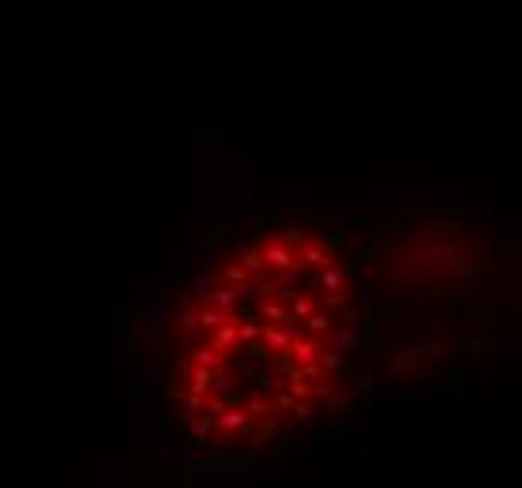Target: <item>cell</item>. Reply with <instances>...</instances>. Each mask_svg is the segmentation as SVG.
I'll list each match as a JSON object with an SVG mask.
<instances>
[{
  "label": "cell",
  "mask_w": 522,
  "mask_h": 488,
  "mask_svg": "<svg viewBox=\"0 0 522 488\" xmlns=\"http://www.w3.org/2000/svg\"><path fill=\"white\" fill-rule=\"evenodd\" d=\"M455 244H459V226L432 222L428 233L402 244L395 282H432L436 274L447 271V263L455 260Z\"/></svg>",
  "instance_id": "cell-1"
},
{
  "label": "cell",
  "mask_w": 522,
  "mask_h": 488,
  "mask_svg": "<svg viewBox=\"0 0 522 488\" xmlns=\"http://www.w3.org/2000/svg\"><path fill=\"white\" fill-rule=\"evenodd\" d=\"M259 255H263V271L267 274H278V271H309L301 260H297V252L286 241H263V248H259Z\"/></svg>",
  "instance_id": "cell-2"
},
{
  "label": "cell",
  "mask_w": 522,
  "mask_h": 488,
  "mask_svg": "<svg viewBox=\"0 0 522 488\" xmlns=\"http://www.w3.org/2000/svg\"><path fill=\"white\" fill-rule=\"evenodd\" d=\"M237 319H240V312H226L222 316V323L214 327V330H207L203 335V342H211L218 353H226V357H233L240 349V335H237Z\"/></svg>",
  "instance_id": "cell-3"
},
{
  "label": "cell",
  "mask_w": 522,
  "mask_h": 488,
  "mask_svg": "<svg viewBox=\"0 0 522 488\" xmlns=\"http://www.w3.org/2000/svg\"><path fill=\"white\" fill-rule=\"evenodd\" d=\"M195 297L203 301V305H211V308H218V312H237V305H240V297H245V289H237V285H207V289H199Z\"/></svg>",
  "instance_id": "cell-4"
},
{
  "label": "cell",
  "mask_w": 522,
  "mask_h": 488,
  "mask_svg": "<svg viewBox=\"0 0 522 488\" xmlns=\"http://www.w3.org/2000/svg\"><path fill=\"white\" fill-rule=\"evenodd\" d=\"M297 248H301V252H297V260H301L304 267H309V271H320V267L339 263V260H334V255L327 252V248H323L320 241H312V237H309V241H301Z\"/></svg>",
  "instance_id": "cell-5"
},
{
  "label": "cell",
  "mask_w": 522,
  "mask_h": 488,
  "mask_svg": "<svg viewBox=\"0 0 522 488\" xmlns=\"http://www.w3.org/2000/svg\"><path fill=\"white\" fill-rule=\"evenodd\" d=\"M334 319H339V316H334L331 308H320V305H316V308L309 312V316L301 319V323H304L301 330H304V335H316V338H323V335H331Z\"/></svg>",
  "instance_id": "cell-6"
},
{
  "label": "cell",
  "mask_w": 522,
  "mask_h": 488,
  "mask_svg": "<svg viewBox=\"0 0 522 488\" xmlns=\"http://www.w3.org/2000/svg\"><path fill=\"white\" fill-rule=\"evenodd\" d=\"M259 319H263V323H293L290 319V308H286V301L278 297H259Z\"/></svg>",
  "instance_id": "cell-7"
},
{
  "label": "cell",
  "mask_w": 522,
  "mask_h": 488,
  "mask_svg": "<svg viewBox=\"0 0 522 488\" xmlns=\"http://www.w3.org/2000/svg\"><path fill=\"white\" fill-rule=\"evenodd\" d=\"M192 364H203V368H214V372H218V368H226L229 364V357L226 353H218V349H214L211 342H195L192 346Z\"/></svg>",
  "instance_id": "cell-8"
},
{
  "label": "cell",
  "mask_w": 522,
  "mask_h": 488,
  "mask_svg": "<svg viewBox=\"0 0 522 488\" xmlns=\"http://www.w3.org/2000/svg\"><path fill=\"white\" fill-rule=\"evenodd\" d=\"M256 432H252V447H267L271 439H278V432H282V425L275 421V413H267V417H259L256 425H252Z\"/></svg>",
  "instance_id": "cell-9"
},
{
  "label": "cell",
  "mask_w": 522,
  "mask_h": 488,
  "mask_svg": "<svg viewBox=\"0 0 522 488\" xmlns=\"http://www.w3.org/2000/svg\"><path fill=\"white\" fill-rule=\"evenodd\" d=\"M316 285H320L323 293H331V289H342V285H346V274H342V267H339V263H331V267H320V271H316Z\"/></svg>",
  "instance_id": "cell-10"
},
{
  "label": "cell",
  "mask_w": 522,
  "mask_h": 488,
  "mask_svg": "<svg viewBox=\"0 0 522 488\" xmlns=\"http://www.w3.org/2000/svg\"><path fill=\"white\" fill-rule=\"evenodd\" d=\"M259 248H263V241H259V237H252V241L240 248V267H245L248 274H256V271H263V255H259Z\"/></svg>",
  "instance_id": "cell-11"
},
{
  "label": "cell",
  "mask_w": 522,
  "mask_h": 488,
  "mask_svg": "<svg viewBox=\"0 0 522 488\" xmlns=\"http://www.w3.org/2000/svg\"><path fill=\"white\" fill-rule=\"evenodd\" d=\"M184 383H188L192 391H203V394H211V383H214V368L192 364V368H188V376H184Z\"/></svg>",
  "instance_id": "cell-12"
},
{
  "label": "cell",
  "mask_w": 522,
  "mask_h": 488,
  "mask_svg": "<svg viewBox=\"0 0 522 488\" xmlns=\"http://www.w3.org/2000/svg\"><path fill=\"white\" fill-rule=\"evenodd\" d=\"M211 282H226V285H237V289H245V282H248V271L240 267L237 260H233L229 267H222L218 274H211Z\"/></svg>",
  "instance_id": "cell-13"
},
{
  "label": "cell",
  "mask_w": 522,
  "mask_h": 488,
  "mask_svg": "<svg viewBox=\"0 0 522 488\" xmlns=\"http://www.w3.org/2000/svg\"><path fill=\"white\" fill-rule=\"evenodd\" d=\"M240 406H245L256 421L267 417V413H275L271 410V394H267V391H256V394H248V398H240Z\"/></svg>",
  "instance_id": "cell-14"
},
{
  "label": "cell",
  "mask_w": 522,
  "mask_h": 488,
  "mask_svg": "<svg viewBox=\"0 0 522 488\" xmlns=\"http://www.w3.org/2000/svg\"><path fill=\"white\" fill-rule=\"evenodd\" d=\"M240 349H248V357H252V361H259V364H275L278 361V353L263 342V338H252V342H245Z\"/></svg>",
  "instance_id": "cell-15"
},
{
  "label": "cell",
  "mask_w": 522,
  "mask_h": 488,
  "mask_svg": "<svg viewBox=\"0 0 522 488\" xmlns=\"http://www.w3.org/2000/svg\"><path fill=\"white\" fill-rule=\"evenodd\" d=\"M237 335H240V346L252 342V338H259V335H263V319H245V316H240L237 319Z\"/></svg>",
  "instance_id": "cell-16"
},
{
  "label": "cell",
  "mask_w": 522,
  "mask_h": 488,
  "mask_svg": "<svg viewBox=\"0 0 522 488\" xmlns=\"http://www.w3.org/2000/svg\"><path fill=\"white\" fill-rule=\"evenodd\" d=\"M256 387L259 391H267V394H275V391H282L286 387V380L278 372H256Z\"/></svg>",
  "instance_id": "cell-17"
},
{
  "label": "cell",
  "mask_w": 522,
  "mask_h": 488,
  "mask_svg": "<svg viewBox=\"0 0 522 488\" xmlns=\"http://www.w3.org/2000/svg\"><path fill=\"white\" fill-rule=\"evenodd\" d=\"M278 241H286L290 248H297L301 241H309V226H286L282 233H278Z\"/></svg>",
  "instance_id": "cell-18"
},
{
  "label": "cell",
  "mask_w": 522,
  "mask_h": 488,
  "mask_svg": "<svg viewBox=\"0 0 522 488\" xmlns=\"http://www.w3.org/2000/svg\"><path fill=\"white\" fill-rule=\"evenodd\" d=\"M327 342H331L334 349H339V353H342V349H353V346H357V330H342V335H327Z\"/></svg>",
  "instance_id": "cell-19"
},
{
  "label": "cell",
  "mask_w": 522,
  "mask_h": 488,
  "mask_svg": "<svg viewBox=\"0 0 522 488\" xmlns=\"http://www.w3.org/2000/svg\"><path fill=\"white\" fill-rule=\"evenodd\" d=\"M320 244L327 248L331 255H339V248H342V237H339V229H327V233L320 237Z\"/></svg>",
  "instance_id": "cell-20"
},
{
  "label": "cell",
  "mask_w": 522,
  "mask_h": 488,
  "mask_svg": "<svg viewBox=\"0 0 522 488\" xmlns=\"http://www.w3.org/2000/svg\"><path fill=\"white\" fill-rule=\"evenodd\" d=\"M226 222H207V244H218L222 237H226Z\"/></svg>",
  "instance_id": "cell-21"
},
{
  "label": "cell",
  "mask_w": 522,
  "mask_h": 488,
  "mask_svg": "<svg viewBox=\"0 0 522 488\" xmlns=\"http://www.w3.org/2000/svg\"><path fill=\"white\" fill-rule=\"evenodd\" d=\"M323 402H327L331 410H346L350 402H353V394H346V391H342V394H334V391H331V394H327V398H323Z\"/></svg>",
  "instance_id": "cell-22"
},
{
  "label": "cell",
  "mask_w": 522,
  "mask_h": 488,
  "mask_svg": "<svg viewBox=\"0 0 522 488\" xmlns=\"http://www.w3.org/2000/svg\"><path fill=\"white\" fill-rule=\"evenodd\" d=\"M365 346H368V353H384V346H380V335H376V330H365Z\"/></svg>",
  "instance_id": "cell-23"
},
{
  "label": "cell",
  "mask_w": 522,
  "mask_h": 488,
  "mask_svg": "<svg viewBox=\"0 0 522 488\" xmlns=\"http://www.w3.org/2000/svg\"><path fill=\"white\" fill-rule=\"evenodd\" d=\"M466 349H470L473 357H481L484 349H489V342H484V338H470V342H466Z\"/></svg>",
  "instance_id": "cell-24"
}]
</instances>
